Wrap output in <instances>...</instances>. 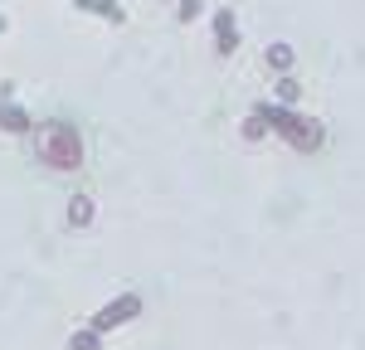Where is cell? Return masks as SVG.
<instances>
[]
</instances>
